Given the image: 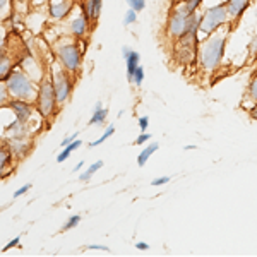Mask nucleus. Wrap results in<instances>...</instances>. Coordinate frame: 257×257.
<instances>
[{
	"label": "nucleus",
	"mask_w": 257,
	"mask_h": 257,
	"mask_svg": "<svg viewBox=\"0 0 257 257\" xmlns=\"http://www.w3.org/2000/svg\"><path fill=\"white\" fill-rule=\"evenodd\" d=\"M228 43V26L221 28L213 35L204 36L199 43L197 64L204 72H214L223 62Z\"/></svg>",
	"instance_id": "f257e3e1"
},
{
	"label": "nucleus",
	"mask_w": 257,
	"mask_h": 257,
	"mask_svg": "<svg viewBox=\"0 0 257 257\" xmlns=\"http://www.w3.org/2000/svg\"><path fill=\"white\" fill-rule=\"evenodd\" d=\"M228 23H230V18H228L225 2L206 7L201 12V33H204V36L213 35L221 28L228 26Z\"/></svg>",
	"instance_id": "f03ea898"
},
{
	"label": "nucleus",
	"mask_w": 257,
	"mask_h": 257,
	"mask_svg": "<svg viewBox=\"0 0 257 257\" xmlns=\"http://www.w3.org/2000/svg\"><path fill=\"white\" fill-rule=\"evenodd\" d=\"M201 38L199 35H184L173 43V55L180 65L197 64V53Z\"/></svg>",
	"instance_id": "7ed1b4c3"
},
{
	"label": "nucleus",
	"mask_w": 257,
	"mask_h": 257,
	"mask_svg": "<svg viewBox=\"0 0 257 257\" xmlns=\"http://www.w3.org/2000/svg\"><path fill=\"white\" fill-rule=\"evenodd\" d=\"M190 14H187L184 7V2L178 0V2L173 6V9L170 11L168 19H167V26H165V31H167V36L172 38L173 41L182 38L184 35H187V18Z\"/></svg>",
	"instance_id": "20e7f679"
},
{
	"label": "nucleus",
	"mask_w": 257,
	"mask_h": 257,
	"mask_svg": "<svg viewBox=\"0 0 257 257\" xmlns=\"http://www.w3.org/2000/svg\"><path fill=\"white\" fill-rule=\"evenodd\" d=\"M7 88H9V93L14 98L18 99H33L35 98V89H33V82L30 77L24 72H11L7 76Z\"/></svg>",
	"instance_id": "39448f33"
},
{
	"label": "nucleus",
	"mask_w": 257,
	"mask_h": 257,
	"mask_svg": "<svg viewBox=\"0 0 257 257\" xmlns=\"http://www.w3.org/2000/svg\"><path fill=\"white\" fill-rule=\"evenodd\" d=\"M57 103V93L55 86H53V79H45L41 82L38 91V108L43 117H50L55 111Z\"/></svg>",
	"instance_id": "423d86ee"
},
{
	"label": "nucleus",
	"mask_w": 257,
	"mask_h": 257,
	"mask_svg": "<svg viewBox=\"0 0 257 257\" xmlns=\"http://www.w3.org/2000/svg\"><path fill=\"white\" fill-rule=\"evenodd\" d=\"M57 55H59L60 64L64 65L65 70H69V72H76V70L79 69L82 53H81V50L76 43L60 47L59 52H57Z\"/></svg>",
	"instance_id": "0eeeda50"
},
{
	"label": "nucleus",
	"mask_w": 257,
	"mask_h": 257,
	"mask_svg": "<svg viewBox=\"0 0 257 257\" xmlns=\"http://www.w3.org/2000/svg\"><path fill=\"white\" fill-rule=\"evenodd\" d=\"M67 72H65V70H59V72H55V77H52L53 86H55V93H57V103H59V105L67 101L70 96V91H72V81H70Z\"/></svg>",
	"instance_id": "6e6552de"
},
{
	"label": "nucleus",
	"mask_w": 257,
	"mask_h": 257,
	"mask_svg": "<svg viewBox=\"0 0 257 257\" xmlns=\"http://www.w3.org/2000/svg\"><path fill=\"white\" fill-rule=\"evenodd\" d=\"M250 2L252 0H226L225 6H226V11H228V18L233 23L242 18L245 14V11L250 7Z\"/></svg>",
	"instance_id": "1a4fd4ad"
},
{
	"label": "nucleus",
	"mask_w": 257,
	"mask_h": 257,
	"mask_svg": "<svg viewBox=\"0 0 257 257\" xmlns=\"http://www.w3.org/2000/svg\"><path fill=\"white\" fill-rule=\"evenodd\" d=\"M122 55H123V59H125V65H127V81L134 82V70L138 69V65H141L139 52H136V50H132L128 47H123Z\"/></svg>",
	"instance_id": "9d476101"
},
{
	"label": "nucleus",
	"mask_w": 257,
	"mask_h": 257,
	"mask_svg": "<svg viewBox=\"0 0 257 257\" xmlns=\"http://www.w3.org/2000/svg\"><path fill=\"white\" fill-rule=\"evenodd\" d=\"M7 105H9V108L14 111L16 118L21 120V122H28V120H30L33 108H31V105L28 101L16 98V99H11V101L7 103Z\"/></svg>",
	"instance_id": "9b49d317"
},
{
	"label": "nucleus",
	"mask_w": 257,
	"mask_h": 257,
	"mask_svg": "<svg viewBox=\"0 0 257 257\" xmlns=\"http://www.w3.org/2000/svg\"><path fill=\"white\" fill-rule=\"evenodd\" d=\"M72 11V0H60V2L50 4V16L53 19H65Z\"/></svg>",
	"instance_id": "f8f14e48"
},
{
	"label": "nucleus",
	"mask_w": 257,
	"mask_h": 257,
	"mask_svg": "<svg viewBox=\"0 0 257 257\" xmlns=\"http://www.w3.org/2000/svg\"><path fill=\"white\" fill-rule=\"evenodd\" d=\"M101 7H103V0H88V2L84 4V7H82V12H84V18L89 21H98L99 14H101Z\"/></svg>",
	"instance_id": "ddd939ff"
},
{
	"label": "nucleus",
	"mask_w": 257,
	"mask_h": 257,
	"mask_svg": "<svg viewBox=\"0 0 257 257\" xmlns=\"http://www.w3.org/2000/svg\"><path fill=\"white\" fill-rule=\"evenodd\" d=\"M88 26H89V21L84 18V16H79L70 23V33H72L76 38H82L88 31Z\"/></svg>",
	"instance_id": "4468645a"
},
{
	"label": "nucleus",
	"mask_w": 257,
	"mask_h": 257,
	"mask_svg": "<svg viewBox=\"0 0 257 257\" xmlns=\"http://www.w3.org/2000/svg\"><path fill=\"white\" fill-rule=\"evenodd\" d=\"M103 103L98 101L96 103V108H94L93 117L89 120V125H103L105 123L106 117H108V108H103Z\"/></svg>",
	"instance_id": "2eb2a0df"
},
{
	"label": "nucleus",
	"mask_w": 257,
	"mask_h": 257,
	"mask_svg": "<svg viewBox=\"0 0 257 257\" xmlns=\"http://www.w3.org/2000/svg\"><path fill=\"white\" fill-rule=\"evenodd\" d=\"M158 148H160V144H158V143L148 144V146L144 148L143 151L139 153V156H138V165H139V167H144V165L148 163V160L151 158V156L155 155L156 151H158Z\"/></svg>",
	"instance_id": "dca6fc26"
},
{
	"label": "nucleus",
	"mask_w": 257,
	"mask_h": 257,
	"mask_svg": "<svg viewBox=\"0 0 257 257\" xmlns=\"http://www.w3.org/2000/svg\"><path fill=\"white\" fill-rule=\"evenodd\" d=\"M9 149L14 155L23 156V155H26V151H28V143L24 141V138H12L9 141Z\"/></svg>",
	"instance_id": "f3484780"
},
{
	"label": "nucleus",
	"mask_w": 257,
	"mask_h": 257,
	"mask_svg": "<svg viewBox=\"0 0 257 257\" xmlns=\"http://www.w3.org/2000/svg\"><path fill=\"white\" fill-rule=\"evenodd\" d=\"M11 59L7 57V52L0 47V79H7L11 74Z\"/></svg>",
	"instance_id": "a211bd4d"
},
{
	"label": "nucleus",
	"mask_w": 257,
	"mask_h": 257,
	"mask_svg": "<svg viewBox=\"0 0 257 257\" xmlns=\"http://www.w3.org/2000/svg\"><path fill=\"white\" fill-rule=\"evenodd\" d=\"M245 99L252 105H255L257 103V76L252 77V81L248 82L247 86V93H245Z\"/></svg>",
	"instance_id": "6ab92c4d"
},
{
	"label": "nucleus",
	"mask_w": 257,
	"mask_h": 257,
	"mask_svg": "<svg viewBox=\"0 0 257 257\" xmlns=\"http://www.w3.org/2000/svg\"><path fill=\"white\" fill-rule=\"evenodd\" d=\"M99 168H103V161H96L94 165H91V167H89L88 170H86L84 173H81V175H79V180H81V182H88L89 178L93 177Z\"/></svg>",
	"instance_id": "aec40b11"
},
{
	"label": "nucleus",
	"mask_w": 257,
	"mask_h": 257,
	"mask_svg": "<svg viewBox=\"0 0 257 257\" xmlns=\"http://www.w3.org/2000/svg\"><path fill=\"white\" fill-rule=\"evenodd\" d=\"M184 2V7L187 11V14H192L196 11H201V6L204 0H182Z\"/></svg>",
	"instance_id": "412c9836"
},
{
	"label": "nucleus",
	"mask_w": 257,
	"mask_h": 257,
	"mask_svg": "<svg viewBox=\"0 0 257 257\" xmlns=\"http://www.w3.org/2000/svg\"><path fill=\"white\" fill-rule=\"evenodd\" d=\"M11 160H12L11 149H0V172L11 163Z\"/></svg>",
	"instance_id": "4be33fe9"
},
{
	"label": "nucleus",
	"mask_w": 257,
	"mask_h": 257,
	"mask_svg": "<svg viewBox=\"0 0 257 257\" xmlns=\"http://www.w3.org/2000/svg\"><path fill=\"white\" fill-rule=\"evenodd\" d=\"M113 132H115V125H108V128H106V132H105V134H103L101 138H98L96 141H93V143L89 144V148L99 146V144H101V143H105L106 139H108V138H111V136H113Z\"/></svg>",
	"instance_id": "5701e85b"
},
{
	"label": "nucleus",
	"mask_w": 257,
	"mask_h": 257,
	"mask_svg": "<svg viewBox=\"0 0 257 257\" xmlns=\"http://www.w3.org/2000/svg\"><path fill=\"white\" fill-rule=\"evenodd\" d=\"M81 221V216L79 214H74V216H70L67 221H65V225L62 226V231H67V230H72V228H76L77 225H79Z\"/></svg>",
	"instance_id": "b1692460"
},
{
	"label": "nucleus",
	"mask_w": 257,
	"mask_h": 257,
	"mask_svg": "<svg viewBox=\"0 0 257 257\" xmlns=\"http://www.w3.org/2000/svg\"><path fill=\"white\" fill-rule=\"evenodd\" d=\"M136 21H138V12L128 7L125 16H123V24H125V26H131V24H134Z\"/></svg>",
	"instance_id": "393cba45"
},
{
	"label": "nucleus",
	"mask_w": 257,
	"mask_h": 257,
	"mask_svg": "<svg viewBox=\"0 0 257 257\" xmlns=\"http://www.w3.org/2000/svg\"><path fill=\"white\" fill-rule=\"evenodd\" d=\"M127 6L131 7V9H134L136 12H141L146 9V0H125Z\"/></svg>",
	"instance_id": "a878e982"
},
{
	"label": "nucleus",
	"mask_w": 257,
	"mask_h": 257,
	"mask_svg": "<svg viewBox=\"0 0 257 257\" xmlns=\"http://www.w3.org/2000/svg\"><path fill=\"white\" fill-rule=\"evenodd\" d=\"M143 81H144V67L143 65H138V69L134 70V84L141 86Z\"/></svg>",
	"instance_id": "bb28decb"
},
{
	"label": "nucleus",
	"mask_w": 257,
	"mask_h": 257,
	"mask_svg": "<svg viewBox=\"0 0 257 257\" xmlns=\"http://www.w3.org/2000/svg\"><path fill=\"white\" fill-rule=\"evenodd\" d=\"M7 98H9V88H7V84L0 82V106L7 101Z\"/></svg>",
	"instance_id": "cd10ccee"
},
{
	"label": "nucleus",
	"mask_w": 257,
	"mask_h": 257,
	"mask_svg": "<svg viewBox=\"0 0 257 257\" xmlns=\"http://www.w3.org/2000/svg\"><path fill=\"white\" fill-rule=\"evenodd\" d=\"M248 53H250V59H257V35L248 43Z\"/></svg>",
	"instance_id": "c85d7f7f"
},
{
	"label": "nucleus",
	"mask_w": 257,
	"mask_h": 257,
	"mask_svg": "<svg viewBox=\"0 0 257 257\" xmlns=\"http://www.w3.org/2000/svg\"><path fill=\"white\" fill-rule=\"evenodd\" d=\"M149 139H151V134H148V132H143V134L138 136V139H136V144H138V146H143V144H146Z\"/></svg>",
	"instance_id": "c756f323"
},
{
	"label": "nucleus",
	"mask_w": 257,
	"mask_h": 257,
	"mask_svg": "<svg viewBox=\"0 0 257 257\" xmlns=\"http://www.w3.org/2000/svg\"><path fill=\"white\" fill-rule=\"evenodd\" d=\"M70 155H72V151H69L67 148H64V149H62V153H60V155L57 156V163H64V161L67 160Z\"/></svg>",
	"instance_id": "7c9ffc66"
},
{
	"label": "nucleus",
	"mask_w": 257,
	"mask_h": 257,
	"mask_svg": "<svg viewBox=\"0 0 257 257\" xmlns=\"http://www.w3.org/2000/svg\"><path fill=\"white\" fill-rule=\"evenodd\" d=\"M170 182V177H160V178H155V180L151 182L153 187H158V185H165Z\"/></svg>",
	"instance_id": "2f4dec72"
},
{
	"label": "nucleus",
	"mask_w": 257,
	"mask_h": 257,
	"mask_svg": "<svg viewBox=\"0 0 257 257\" xmlns=\"http://www.w3.org/2000/svg\"><path fill=\"white\" fill-rule=\"evenodd\" d=\"M19 242H21V237H16V238H12L9 243H7L6 247L2 248L4 252H7V250H11V248H14V247H18L19 245Z\"/></svg>",
	"instance_id": "473e14b6"
},
{
	"label": "nucleus",
	"mask_w": 257,
	"mask_h": 257,
	"mask_svg": "<svg viewBox=\"0 0 257 257\" xmlns=\"http://www.w3.org/2000/svg\"><path fill=\"white\" fill-rule=\"evenodd\" d=\"M31 187H33L31 184H26V185H24V187H21L19 190H16V192H14V197L18 199V197H21V196H24V194H26L28 190H30Z\"/></svg>",
	"instance_id": "72a5a7b5"
},
{
	"label": "nucleus",
	"mask_w": 257,
	"mask_h": 257,
	"mask_svg": "<svg viewBox=\"0 0 257 257\" xmlns=\"http://www.w3.org/2000/svg\"><path fill=\"white\" fill-rule=\"evenodd\" d=\"M148 125H149V118L148 117H141L139 118V128H141V132H146L148 131Z\"/></svg>",
	"instance_id": "f704fd0d"
},
{
	"label": "nucleus",
	"mask_w": 257,
	"mask_h": 257,
	"mask_svg": "<svg viewBox=\"0 0 257 257\" xmlns=\"http://www.w3.org/2000/svg\"><path fill=\"white\" fill-rule=\"evenodd\" d=\"M86 250H103V252H110V248L106 245H86Z\"/></svg>",
	"instance_id": "c9c22d12"
},
{
	"label": "nucleus",
	"mask_w": 257,
	"mask_h": 257,
	"mask_svg": "<svg viewBox=\"0 0 257 257\" xmlns=\"http://www.w3.org/2000/svg\"><path fill=\"white\" fill-rule=\"evenodd\" d=\"M76 139H77V132H76V134H72V136H69V138H65L64 141H62V144H60V146H62V148L69 146V144L72 143V141H76Z\"/></svg>",
	"instance_id": "e433bc0d"
},
{
	"label": "nucleus",
	"mask_w": 257,
	"mask_h": 257,
	"mask_svg": "<svg viewBox=\"0 0 257 257\" xmlns=\"http://www.w3.org/2000/svg\"><path fill=\"white\" fill-rule=\"evenodd\" d=\"M248 115H250V118L257 120V103H255V105H252V106H250V110H248Z\"/></svg>",
	"instance_id": "4c0bfd02"
},
{
	"label": "nucleus",
	"mask_w": 257,
	"mask_h": 257,
	"mask_svg": "<svg viewBox=\"0 0 257 257\" xmlns=\"http://www.w3.org/2000/svg\"><path fill=\"white\" fill-rule=\"evenodd\" d=\"M136 247H138V250H149V245H148L146 242H139Z\"/></svg>",
	"instance_id": "58836bf2"
},
{
	"label": "nucleus",
	"mask_w": 257,
	"mask_h": 257,
	"mask_svg": "<svg viewBox=\"0 0 257 257\" xmlns=\"http://www.w3.org/2000/svg\"><path fill=\"white\" fill-rule=\"evenodd\" d=\"M82 167H84V161H79V163L74 167V172H79V168H82Z\"/></svg>",
	"instance_id": "ea45409f"
},
{
	"label": "nucleus",
	"mask_w": 257,
	"mask_h": 257,
	"mask_svg": "<svg viewBox=\"0 0 257 257\" xmlns=\"http://www.w3.org/2000/svg\"><path fill=\"white\" fill-rule=\"evenodd\" d=\"M2 41H4V30L0 28V45H2Z\"/></svg>",
	"instance_id": "a19ab883"
},
{
	"label": "nucleus",
	"mask_w": 257,
	"mask_h": 257,
	"mask_svg": "<svg viewBox=\"0 0 257 257\" xmlns=\"http://www.w3.org/2000/svg\"><path fill=\"white\" fill-rule=\"evenodd\" d=\"M6 4H7V0H0V9H2V7H6Z\"/></svg>",
	"instance_id": "79ce46f5"
},
{
	"label": "nucleus",
	"mask_w": 257,
	"mask_h": 257,
	"mask_svg": "<svg viewBox=\"0 0 257 257\" xmlns=\"http://www.w3.org/2000/svg\"><path fill=\"white\" fill-rule=\"evenodd\" d=\"M197 146H185L184 149H185V151H189V149H196Z\"/></svg>",
	"instance_id": "37998d69"
},
{
	"label": "nucleus",
	"mask_w": 257,
	"mask_h": 257,
	"mask_svg": "<svg viewBox=\"0 0 257 257\" xmlns=\"http://www.w3.org/2000/svg\"><path fill=\"white\" fill-rule=\"evenodd\" d=\"M255 18H257V9H255Z\"/></svg>",
	"instance_id": "c03bdc74"
},
{
	"label": "nucleus",
	"mask_w": 257,
	"mask_h": 257,
	"mask_svg": "<svg viewBox=\"0 0 257 257\" xmlns=\"http://www.w3.org/2000/svg\"><path fill=\"white\" fill-rule=\"evenodd\" d=\"M0 211H2V209H0Z\"/></svg>",
	"instance_id": "a18cd8bd"
}]
</instances>
